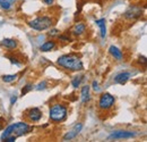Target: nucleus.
Here are the masks:
<instances>
[{
  "label": "nucleus",
  "instance_id": "nucleus-1",
  "mask_svg": "<svg viewBox=\"0 0 147 142\" xmlns=\"http://www.w3.org/2000/svg\"><path fill=\"white\" fill-rule=\"evenodd\" d=\"M58 65L61 66L62 68L67 70V71H82L84 68V65H83V61L80 59V57L76 53H67V55H63L61 57L58 58L57 60Z\"/></svg>",
  "mask_w": 147,
  "mask_h": 142
},
{
  "label": "nucleus",
  "instance_id": "nucleus-2",
  "mask_svg": "<svg viewBox=\"0 0 147 142\" xmlns=\"http://www.w3.org/2000/svg\"><path fill=\"white\" fill-rule=\"evenodd\" d=\"M31 131V126L25 123V122H18V123H15L13 125H9L2 133L1 135V140H3L5 138H7L8 135H15L16 138L22 137L24 134H26L27 132Z\"/></svg>",
  "mask_w": 147,
  "mask_h": 142
},
{
  "label": "nucleus",
  "instance_id": "nucleus-3",
  "mask_svg": "<svg viewBox=\"0 0 147 142\" xmlns=\"http://www.w3.org/2000/svg\"><path fill=\"white\" fill-rule=\"evenodd\" d=\"M68 114V108L62 104H55L50 107L49 116L53 122H62Z\"/></svg>",
  "mask_w": 147,
  "mask_h": 142
},
{
  "label": "nucleus",
  "instance_id": "nucleus-4",
  "mask_svg": "<svg viewBox=\"0 0 147 142\" xmlns=\"http://www.w3.org/2000/svg\"><path fill=\"white\" fill-rule=\"evenodd\" d=\"M28 25L36 31H44L53 25V19L49 16H38L28 22Z\"/></svg>",
  "mask_w": 147,
  "mask_h": 142
},
{
  "label": "nucleus",
  "instance_id": "nucleus-5",
  "mask_svg": "<svg viewBox=\"0 0 147 142\" xmlns=\"http://www.w3.org/2000/svg\"><path fill=\"white\" fill-rule=\"evenodd\" d=\"M115 104V98L110 93H103L98 99V108L102 110H109Z\"/></svg>",
  "mask_w": 147,
  "mask_h": 142
},
{
  "label": "nucleus",
  "instance_id": "nucleus-6",
  "mask_svg": "<svg viewBox=\"0 0 147 142\" xmlns=\"http://www.w3.org/2000/svg\"><path fill=\"white\" fill-rule=\"evenodd\" d=\"M136 135H137L136 132L120 130V131H115V132L111 133L109 135V139H114V140H118V139H131V138H135Z\"/></svg>",
  "mask_w": 147,
  "mask_h": 142
},
{
  "label": "nucleus",
  "instance_id": "nucleus-7",
  "mask_svg": "<svg viewBox=\"0 0 147 142\" xmlns=\"http://www.w3.org/2000/svg\"><path fill=\"white\" fill-rule=\"evenodd\" d=\"M143 14V9L139 6H130L125 13V17L128 19H136L140 17Z\"/></svg>",
  "mask_w": 147,
  "mask_h": 142
},
{
  "label": "nucleus",
  "instance_id": "nucleus-8",
  "mask_svg": "<svg viewBox=\"0 0 147 142\" xmlns=\"http://www.w3.org/2000/svg\"><path fill=\"white\" fill-rule=\"evenodd\" d=\"M25 115H26V118L30 122H38L42 118V111H41V109H38L36 107H33V108L28 109Z\"/></svg>",
  "mask_w": 147,
  "mask_h": 142
},
{
  "label": "nucleus",
  "instance_id": "nucleus-9",
  "mask_svg": "<svg viewBox=\"0 0 147 142\" xmlns=\"http://www.w3.org/2000/svg\"><path fill=\"white\" fill-rule=\"evenodd\" d=\"M82 128H83V124H77L75 125V127H74L73 130H70L69 132H67L65 135H63V140L65 141H67V140H71V139H75L78 134H79V132L82 131Z\"/></svg>",
  "mask_w": 147,
  "mask_h": 142
},
{
  "label": "nucleus",
  "instance_id": "nucleus-10",
  "mask_svg": "<svg viewBox=\"0 0 147 142\" xmlns=\"http://www.w3.org/2000/svg\"><path fill=\"white\" fill-rule=\"evenodd\" d=\"M130 77H131V73H129V72L119 73V74H117L115 77H114V83H118V84L123 85V84H126V82L128 81Z\"/></svg>",
  "mask_w": 147,
  "mask_h": 142
},
{
  "label": "nucleus",
  "instance_id": "nucleus-11",
  "mask_svg": "<svg viewBox=\"0 0 147 142\" xmlns=\"http://www.w3.org/2000/svg\"><path fill=\"white\" fill-rule=\"evenodd\" d=\"M1 46L6 49H9V50H13V49H16L17 46H18V42L15 40V39H3L1 41Z\"/></svg>",
  "mask_w": 147,
  "mask_h": 142
},
{
  "label": "nucleus",
  "instance_id": "nucleus-12",
  "mask_svg": "<svg viewBox=\"0 0 147 142\" xmlns=\"http://www.w3.org/2000/svg\"><path fill=\"white\" fill-rule=\"evenodd\" d=\"M86 31V26L84 23H77L73 29V34L75 36H82Z\"/></svg>",
  "mask_w": 147,
  "mask_h": 142
},
{
  "label": "nucleus",
  "instance_id": "nucleus-13",
  "mask_svg": "<svg viewBox=\"0 0 147 142\" xmlns=\"http://www.w3.org/2000/svg\"><path fill=\"white\" fill-rule=\"evenodd\" d=\"M109 51H110V53L112 55V57H113L114 59H117V60H122V53H121V50H120L119 48H117V47H114V46H111L110 48H109Z\"/></svg>",
  "mask_w": 147,
  "mask_h": 142
},
{
  "label": "nucleus",
  "instance_id": "nucleus-14",
  "mask_svg": "<svg viewBox=\"0 0 147 142\" xmlns=\"http://www.w3.org/2000/svg\"><path fill=\"white\" fill-rule=\"evenodd\" d=\"M55 48V41H52V40H50V41H47V42H44L42 46H41V51H43V53H48V51H51V50H53Z\"/></svg>",
  "mask_w": 147,
  "mask_h": 142
},
{
  "label": "nucleus",
  "instance_id": "nucleus-15",
  "mask_svg": "<svg viewBox=\"0 0 147 142\" xmlns=\"http://www.w3.org/2000/svg\"><path fill=\"white\" fill-rule=\"evenodd\" d=\"M80 99H82V102H87L90 100V85H84L82 88Z\"/></svg>",
  "mask_w": 147,
  "mask_h": 142
},
{
  "label": "nucleus",
  "instance_id": "nucleus-16",
  "mask_svg": "<svg viewBox=\"0 0 147 142\" xmlns=\"http://www.w3.org/2000/svg\"><path fill=\"white\" fill-rule=\"evenodd\" d=\"M95 23H96V25L100 27V30H101V36L102 38H105L107 36V27H105V18H101V19H97V20H95Z\"/></svg>",
  "mask_w": 147,
  "mask_h": 142
},
{
  "label": "nucleus",
  "instance_id": "nucleus-17",
  "mask_svg": "<svg viewBox=\"0 0 147 142\" xmlns=\"http://www.w3.org/2000/svg\"><path fill=\"white\" fill-rule=\"evenodd\" d=\"M16 79H17V74H11V75H3V76H2V81H3V82H6V83H10V82H14Z\"/></svg>",
  "mask_w": 147,
  "mask_h": 142
},
{
  "label": "nucleus",
  "instance_id": "nucleus-18",
  "mask_svg": "<svg viewBox=\"0 0 147 142\" xmlns=\"http://www.w3.org/2000/svg\"><path fill=\"white\" fill-rule=\"evenodd\" d=\"M82 80H83V76H75L73 79V81H71V85H73L75 89H77L79 85H80V83H82Z\"/></svg>",
  "mask_w": 147,
  "mask_h": 142
},
{
  "label": "nucleus",
  "instance_id": "nucleus-19",
  "mask_svg": "<svg viewBox=\"0 0 147 142\" xmlns=\"http://www.w3.org/2000/svg\"><path fill=\"white\" fill-rule=\"evenodd\" d=\"M0 7H1L2 9H5V10H8V9H10L11 3L8 2V1H2V2H0Z\"/></svg>",
  "mask_w": 147,
  "mask_h": 142
},
{
  "label": "nucleus",
  "instance_id": "nucleus-20",
  "mask_svg": "<svg viewBox=\"0 0 147 142\" xmlns=\"http://www.w3.org/2000/svg\"><path fill=\"white\" fill-rule=\"evenodd\" d=\"M47 85H48V83L45 82V81H42L41 83H38L36 87V90H38V91H41V90H44L45 88H47Z\"/></svg>",
  "mask_w": 147,
  "mask_h": 142
},
{
  "label": "nucleus",
  "instance_id": "nucleus-21",
  "mask_svg": "<svg viewBox=\"0 0 147 142\" xmlns=\"http://www.w3.org/2000/svg\"><path fill=\"white\" fill-rule=\"evenodd\" d=\"M32 89H33V85H32V84H27V85H26L24 89L22 90V93H23V96H24V94H26L28 91H31Z\"/></svg>",
  "mask_w": 147,
  "mask_h": 142
},
{
  "label": "nucleus",
  "instance_id": "nucleus-22",
  "mask_svg": "<svg viewBox=\"0 0 147 142\" xmlns=\"http://www.w3.org/2000/svg\"><path fill=\"white\" fill-rule=\"evenodd\" d=\"M16 137L15 135H8L7 138H5L3 140H6V142H14V141H16Z\"/></svg>",
  "mask_w": 147,
  "mask_h": 142
},
{
  "label": "nucleus",
  "instance_id": "nucleus-23",
  "mask_svg": "<svg viewBox=\"0 0 147 142\" xmlns=\"http://www.w3.org/2000/svg\"><path fill=\"white\" fill-rule=\"evenodd\" d=\"M50 36H58L59 34V30H57V29H53V30H51L49 33H48Z\"/></svg>",
  "mask_w": 147,
  "mask_h": 142
},
{
  "label": "nucleus",
  "instance_id": "nucleus-24",
  "mask_svg": "<svg viewBox=\"0 0 147 142\" xmlns=\"http://www.w3.org/2000/svg\"><path fill=\"white\" fill-rule=\"evenodd\" d=\"M9 58V60L13 63V64H16V65H19V61L18 60H16V58L15 57H8Z\"/></svg>",
  "mask_w": 147,
  "mask_h": 142
},
{
  "label": "nucleus",
  "instance_id": "nucleus-25",
  "mask_svg": "<svg viewBox=\"0 0 147 142\" xmlns=\"http://www.w3.org/2000/svg\"><path fill=\"white\" fill-rule=\"evenodd\" d=\"M59 39L60 40H63V41H70L71 40L69 36H59Z\"/></svg>",
  "mask_w": 147,
  "mask_h": 142
},
{
  "label": "nucleus",
  "instance_id": "nucleus-26",
  "mask_svg": "<svg viewBox=\"0 0 147 142\" xmlns=\"http://www.w3.org/2000/svg\"><path fill=\"white\" fill-rule=\"evenodd\" d=\"M5 123H6L5 118L0 117V130H2V128H3V126H5Z\"/></svg>",
  "mask_w": 147,
  "mask_h": 142
},
{
  "label": "nucleus",
  "instance_id": "nucleus-27",
  "mask_svg": "<svg viewBox=\"0 0 147 142\" xmlns=\"http://www.w3.org/2000/svg\"><path fill=\"white\" fill-rule=\"evenodd\" d=\"M16 101H17V97H16V96H13V97L10 98V105H14Z\"/></svg>",
  "mask_w": 147,
  "mask_h": 142
},
{
  "label": "nucleus",
  "instance_id": "nucleus-28",
  "mask_svg": "<svg viewBox=\"0 0 147 142\" xmlns=\"http://www.w3.org/2000/svg\"><path fill=\"white\" fill-rule=\"evenodd\" d=\"M93 89L95 91H98V83L96 81H93Z\"/></svg>",
  "mask_w": 147,
  "mask_h": 142
},
{
  "label": "nucleus",
  "instance_id": "nucleus-29",
  "mask_svg": "<svg viewBox=\"0 0 147 142\" xmlns=\"http://www.w3.org/2000/svg\"><path fill=\"white\" fill-rule=\"evenodd\" d=\"M43 1H44V2L47 3V5L51 6V5H53V1H55V0H43Z\"/></svg>",
  "mask_w": 147,
  "mask_h": 142
},
{
  "label": "nucleus",
  "instance_id": "nucleus-30",
  "mask_svg": "<svg viewBox=\"0 0 147 142\" xmlns=\"http://www.w3.org/2000/svg\"><path fill=\"white\" fill-rule=\"evenodd\" d=\"M2 1H8V2H10V3H13V2H15L16 0H0V2H2Z\"/></svg>",
  "mask_w": 147,
  "mask_h": 142
}]
</instances>
